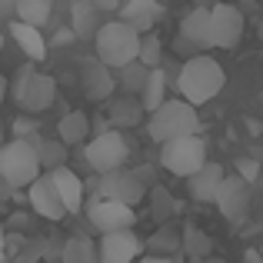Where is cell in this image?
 Segmentation results:
<instances>
[{"instance_id":"cell-28","label":"cell","mask_w":263,"mask_h":263,"mask_svg":"<svg viewBox=\"0 0 263 263\" xmlns=\"http://www.w3.org/2000/svg\"><path fill=\"white\" fill-rule=\"evenodd\" d=\"M143 120V107L137 97H123V100L114 103V110H110V123H117V127H134V123Z\"/></svg>"},{"instance_id":"cell-43","label":"cell","mask_w":263,"mask_h":263,"mask_svg":"<svg viewBox=\"0 0 263 263\" xmlns=\"http://www.w3.org/2000/svg\"><path fill=\"white\" fill-rule=\"evenodd\" d=\"M0 263H4V247H0Z\"/></svg>"},{"instance_id":"cell-36","label":"cell","mask_w":263,"mask_h":263,"mask_svg":"<svg viewBox=\"0 0 263 263\" xmlns=\"http://www.w3.org/2000/svg\"><path fill=\"white\" fill-rule=\"evenodd\" d=\"M10 197H13V186L7 180H0V200H10Z\"/></svg>"},{"instance_id":"cell-39","label":"cell","mask_w":263,"mask_h":263,"mask_svg":"<svg viewBox=\"0 0 263 263\" xmlns=\"http://www.w3.org/2000/svg\"><path fill=\"white\" fill-rule=\"evenodd\" d=\"M0 247H7V227H4V220H0Z\"/></svg>"},{"instance_id":"cell-8","label":"cell","mask_w":263,"mask_h":263,"mask_svg":"<svg viewBox=\"0 0 263 263\" xmlns=\"http://www.w3.org/2000/svg\"><path fill=\"white\" fill-rule=\"evenodd\" d=\"M97 197L103 200H117V203H127V206H137L143 197H147V186L137 174L130 170H110V174H100V183H97Z\"/></svg>"},{"instance_id":"cell-7","label":"cell","mask_w":263,"mask_h":263,"mask_svg":"<svg viewBox=\"0 0 263 263\" xmlns=\"http://www.w3.org/2000/svg\"><path fill=\"white\" fill-rule=\"evenodd\" d=\"M127 140H123L120 130H100L93 140H87V163L93 174H110V170H120L127 163Z\"/></svg>"},{"instance_id":"cell-3","label":"cell","mask_w":263,"mask_h":263,"mask_svg":"<svg viewBox=\"0 0 263 263\" xmlns=\"http://www.w3.org/2000/svg\"><path fill=\"white\" fill-rule=\"evenodd\" d=\"M147 134L154 143H167V140H177V137H197L200 134L197 107H190L186 100H163L150 114Z\"/></svg>"},{"instance_id":"cell-25","label":"cell","mask_w":263,"mask_h":263,"mask_svg":"<svg viewBox=\"0 0 263 263\" xmlns=\"http://www.w3.org/2000/svg\"><path fill=\"white\" fill-rule=\"evenodd\" d=\"M163 93H167V73H163L160 67H154L150 77H147V84H143V90H140V97H137L140 107H143V114H154V110L167 100Z\"/></svg>"},{"instance_id":"cell-2","label":"cell","mask_w":263,"mask_h":263,"mask_svg":"<svg viewBox=\"0 0 263 263\" xmlns=\"http://www.w3.org/2000/svg\"><path fill=\"white\" fill-rule=\"evenodd\" d=\"M93 50H97V60L103 67L120 70V67L137 60V53H140V33L130 30L123 20H107L93 33Z\"/></svg>"},{"instance_id":"cell-14","label":"cell","mask_w":263,"mask_h":263,"mask_svg":"<svg viewBox=\"0 0 263 263\" xmlns=\"http://www.w3.org/2000/svg\"><path fill=\"white\" fill-rule=\"evenodd\" d=\"M160 17H163L160 0H127V4H120V20L130 27V30H137L140 37L154 30Z\"/></svg>"},{"instance_id":"cell-22","label":"cell","mask_w":263,"mask_h":263,"mask_svg":"<svg viewBox=\"0 0 263 263\" xmlns=\"http://www.w3.org/2000/svg\"><path fill=\"white\" fill-rule=\"evenodd\" d=\"M53 13V0H13V17L27 27H44Z\"/></svg>"},{"instance_id":"cell-12","label":"cell","mask_w":263,"mask_h":263,"mask_svg":"<svg viewBox=\"0 0 263 263\" xmlns=\"http://www.w3.org/2000/svg\"><path fill=\"white\" fill-rule=\"evenodd\" d=\"M213 203H217V210L223 213L230 223H240V220L250 213V183L240 180L237 174H227L223 183H220V190H217V197H213Z\"/></svg>"},{"instance_id":"cell-16","label":"cell","mask_w":263,"mask_h":263,"mask_svg":"<svg viewBox=\"0 0 263 263\" xmlns=\"http://www.w3.org/2000/svg\"><path fill=\"white\" fill-rule=\"evenodd\" d=\"M180 37L197 50H210L213 47V30H210V7H197L183 17L180 24Z\"/></svg>"},{"instance_id":"cell-19","label":"cell","mask_w":263,"mask_h":263,"mask_svg":"<svg viewBox=\"0 0 263 263\" xmlns=\"http://www.w3.org/2000/svg\"><path fill=\"white\" fill-rule=\"evenodd\" d=\"M70 24H73V37L77 40H93L97 27H100V10H97L93 0H73Z\"/></svg>"},{"instance_id":"cell-33","label":"cell","mask_w":263,"mask_h":263,"mask_svg":"<svg viewBox=\"0 0 263 263\" xmlns=\"http://www.w3.org/2000/svg\"><path fill=\"white\" fill-rule=\"evenodd\" d=\"M134 263H183V257H154V253H150V257H140V260H134Z\"/></svg>"},{"instance_id":"cell-23","label":"cell","mask_w":263,"mask_h":263,"mask_svg":"<svg viewBox=\"0 0 263 263\" xmlns=\"http://www.w3.org/2000/svg\"><path fill=\"white\" fill-rule=\"evenodd\" d=\"M180 250H183V257L193 260V263H203L206 257H213L210 253L213 243L200 227H183V233H180Z\"/></svg>"},{"instance_id":"cell-32","label":"cell","mask_w":263,"mask_h":263,"mask_svg":"<svg viewBox=\"0 0 263 263\" xmlns=\"http://www.w3.org/2000/svg\"><path fill=\"white\" fill-rule=\"evenodd\" d=\"M237 177L250 183V180L257 177V163H253V160H240V163H237Z\"/></svg>"},{"instance_id":"cell-27","label":"cell","mask_w":263,"mask_h":263,"mask_svg":"<svg viewBox=\"0 0 263 263\" xmlns=\"http://www.w3.org/2000/svg\"><path fill=\"white\" fill-rule=\"evenodd\" d=\"M143 247H150L154 257H177L180 253V230L174 223H163L160 230H154L150 240H143Z\"/></svg>"},{"instance_id":"cell-13","label":"cell","mask_w":263,"mask_h":263,"mask_svg":"<svg viewBox=\"0 0 263 263\" xmlns=\"http://www.w3.org/2000/svg\"><path fill=\"white\" fill-rule=\"evenodd\" d=\"M27 197H30V206L40 213V217L53 220V223L67 217V210H64V203H60V193H57V186H53L50 174H40L37 180H33V183L27 186Z\"/></svg>"},{"instance_id":"cell-42","label":"cell","mask_w":263,"mask_h":263,"mask_svg":"<svg viewBox=\"0 0 263 263\" xmlns=\"http://www.w3.org/2000/svg\"><path fill=\"white\" fill-rule=\"evenodd\" d=\"M0 50H4V33H0Z\"/></svg>"},{"instance_id":"cell-41","label":"cell","mask_w":263,"mask_h":263,"mask_svg":"<svg viewBox=\"0 0 263 263\" xmlns=\"http://www.w3.org/2000/svg\"><path fill=\"white\" fill-rule=\"evenodd\" d=\"M203 263H227V260H223V257H206Z\"/></svg>"},{"instance_id":"cell-21","label":"cell","mask_w":263,"mask_h":263,"mask_svg":"<svg viewBox=\"0 0 263 263\" xmlns=\"http://www.w3.org/2000/svg\"><path fill=\"white\" fill-rule=\"evenodd\" d=\"M90 137V120L84 110H70V114L60 117L57 123V140L67 143V147H73V143H84Z\"/></svg>"},{"instance_id":"cell-11","label":"cell","mask_w":263,"mask_h":263,"mask_svg":"<svg viewBox=\"0 0 263 263\" xmlns=\"http://www.w3.org/2000/svg\"><path fill=\"white\" fill-rule=\"evenodd\" d=\"M243 13L233 4H217L210 7V30H213V47H223V50H233V47L243 40Z\"/></svg>"},{"instance_id":"cell-44","label":"cell","mask_w":263,"mask_h":263,"mask_svg":"<svg viewBox=\"0 0 263 263\" xmlns=\"http://www.w3.org/2000/svg\"><path fill=\"white\" fill-rule=\"evenodd\" d=\"M260 257H263V243H260Z\"/></svg>"},{"instance_id":"cell-38","label":"cell","mask_w":263,"mask_h":263,"mask_svg":"<svg viewBox=\"0 0 263 263\" xmlns=\"http://www.w3.org/2000/svg\"><path fill=\"white\" fill-rule=\"evenodd\" d=\"M247 263H263V257H260V250H250V253H247Z\"/></svg>"},{"instance_id":"cell-4","label":"cell","mask_w":263,"mask_h":263,"mask_svg":"<svg viewBox=\"0 0 263 263\" xmlns=\"http://www.w3.org/2000/svg\"><path fill=\"white\" fill-rule=\"evenodd\" d=\"M44 170H40L37 150L30 140H7L0 143V180L17 190V186H30Z\"/></svg>"},{"instance_id":"cell-40","label":"cell","mask_w":263,"mask_h":263,"mask_svg":"<svg viewBox=\"0 0 263 263\" xmlns=\"http://www.w3.org/2000/svg\"><path fill=\"white\" fill-rule=\"evenodd\" d=\"M4 97H7V80H4V73H0V103H4Z\"/></svg>"},{"instance_id":"cell-6","label":"cell","mask_w":263,"mask_h":263,"mask_svg":"<svg viewBox=\"0 0 263 263\" xmlns=\"http://www.w3.org/2000/svg\"><path fill=\"white\" fill-rule=\"evenodd\" d=\"M206 163V143L203 137H177V140L160 143V167L174 177H193Z\"/></svg>"},{"instance_id":"cell-10","label":"cell","mask_w":263,"mask_h":263,"mask_svg":"<svg viewBox=\"0 0 263 263\" xmlns=\"http://www.w3.org/2000/svg\"><path fill=\"white\" fill-rule=\"evenodd\" d=\"M87 217L90 223L97 227L100 233H117V230H134V206L127 203H117V200H103L93 197L87 203Z\"/></svg>"},{"instance_id":"cell-9","label":"cell","mask_w":263,"mask_h":263,"mask_svg":"<svg viewBox=\"0 0 263 263\" xmlns=\"http://www.w3.org/2000/svg\"><path fill=\"white\" fill-rule=\"evenodd\" d=\"M143 257V240L134 230L100 233L97 240V263H134Z\"/></svg>"},{"instance_id":"cell-26","label":"cell","mask_w":263,"mask_h":263,"mask_svg":"<svg viewBox=\"0 0 263 263\" xmlns=\"http://www.w3.org/2000/svg\"><path fill=\"white\" fill-rule=\"evenodd\" d=\"M60 263H97V243L84 233H77L60 247Z\"/></svg>"},{"instance_id":"cell-31","label":"cell","mask_w":263,"mask_h":263,"mask_svg":"<svg viewBox=\"0 0 263 263\" xmlns=\"http://www.w3.org/2000/svg\"><path fill=\"white\" fill-rule=\"evenodd\" d=\"M13 134H17V140H30L33 134H37V120H30V117H17V120H13Z\"/></svg>"},{"instance_id":"cell-18","label":"cell","mask_w":263,"mask_h":263,"mask_svg":"<svg viewBox=\"0 0 263 263\" xmlns=\"http://www.w3.org/2000/svg\"><path fill=\"white\" fill-rule=\"evenodd\" d=\"M50 180L60 193V203H64L67 213H80L84 210V180L73 174L70 167H57L50 170Z\"/></svg>"},{"instance_id":"cell-35","label":"cell","mask_w":263,"mask_h":263,"mask_svg":"<svg viewBox=\"0 0 263 263\" xmlns=\"http://www.w3.org/2000/svg\"><path fill=\"white\" fill-rule=\"evenodd\" d=\"M97 10H114V7H120V0H93Z\"/></svg>"},{"instance_id":"cell-29","label":"cell","mask_w":263,"mask_h":263,"mask_svg":"<svg viewBox=\"0 0 263 263\" xmlns=\"http://www.w3.org/2000/svg\"><path fill=\"white\" fill-rule=\"evenodd\" d=\"M120 80H117V84L120 87H127L130 90V97H140V90H143V84H147V77H150V67H143L140 60H134V64H127V67H120Z\"/></svg>"},{"instance_id":"cell-17","label":"cell","mask_w":263,"mask_h":263,"mask_svg":"<svg viewBox=\"0 0 263 263\" xmlns=\"http://www.w3.org/2000/svg\"><path fill=\"white\" fill-rule=\"evenodd\" d=\"M223 177L227 174H223L220 163H203L193 177H186V190H190V197L197 200V203H213V197H217Z\"/></svg>"},{"instance_id":"cell-30","label":"cell","mask_w":263,"mask_h":263,"mask_svg":"<svg viewBox=\"0 0 263 263\" xmlns=\"http://www.w3.org/2000/svg\"><path fill=\"white\" fill-rule=\"evenodd\" d=\"M160 53H163V44H160V37L157 33H143L140 37V53H137V60H140L143 67H160Z\"/></svg>"},{"instance_id":"cell-15","label":"cell","mask_w":263,"mask_h":263,"mask_svg":"<svg viewBox=\"0 0 263 263\" xmlns=\"http://www.w3.org/2000/svg\"><path fill=\"white\" fill-rule=\"evenodd\" d=\"M80 84H84V93L90 100L100 103L117 90V77H114L110 67L100 64V60H90V64H84V70H80Z\"/></svg>"},{"instance_id":"cell-5","label":"cell","mask_w":263,"mask_h":263,"mask_svg":"<svg viewBox=\"0 0 263 263\" xmlns=\"http://www.w3.org/2000/svg\"><path fill=\"white\" fill-rule=\"evenodd\" d=\"M13 100L24 114L37 117L44 110H50V103L57 100V80L47 77V73H37L33 67H20L17 84H13Z\"/></svg>"},{"instance_id":"cell-34","label":"cell","mask_w":263,"mask_h":263,"mask_svg":"<svg viewBox=\"0 0 263 263\" xmlns=\"http://www.w3.org/2000/svg\"><path fill=\"white\" fill-rule=\"evenodd\" d=\"M13 20V0H0V24Z\"/></svg>"},{"instance_id":"cell-20","label":"cell","mask_w":263,"mask_h":263,"mask_svg":"<svg viewBox=\"0 0 263 263\" xmlns=\"http://www.w3.org/2000/svg\"><path fill=\"white\" fill-rule=\"evenodd\" d=\"M10 37H13V44L24 50V57H30V60H44V53H47V40H44V33H40L37 27H27V24H20V20H13V24H10Z\"/></svg>"},{"instance_id":"cell-37","label":"cell","mask_w":263,"mask_h":263,"mask_svg":"<svg viewBox=\"0 0 263 263\" xmlns=\"http://www.w3.org/2000/svg\"><path fill=\"white\" fill-rule=\"evenodd\" d=\"M4 227H27V213H13V220L4 223Z\"/></svg>"},{"instance_id":"cell-24","label":"cell","mask_w":263,"mask_h":263,"mask_svg":"<svg viewBox=\"0 0 263 263\" xmlns=\"http://www.w3.org/2000/svg\"><path fill=\"white\" fill-rule=\"evenodd\" d=\"M33 150H37V160H40V170H57V167H67V143L60 140H40L37 134L30 137Z\"/></svg>"},{"instance_id":"cell-1","label":"cell","mask_w":263,"mask_h":263,"mask_svg":"<svg viewBox=\"0 0 263 263\" xmlns=\"http://www.w3.org/2000/svg\"><path fill=\"white\" fill-rule=\"evenodd\" d=\"M223 84H227V73L213 57H190L180 67V77H177L180 100H186L190 107L210 103L223 90Z\"/></svg>"}]
</instances>
